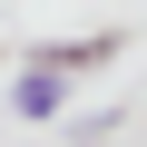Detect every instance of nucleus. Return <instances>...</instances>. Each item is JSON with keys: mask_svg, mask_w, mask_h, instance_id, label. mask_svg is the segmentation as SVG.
<instances>
[{"mask_svg": "<svg viewBox=\"0 0 147 147\" xmlns=\"http://www.w3.org/2000/svg\"><path fill=\"white\" fill-rule=\"evenodd\" d=\"M30 59H49L59 79H88V69H108V59H127V30H88V39H39Z\"/></svg>", "mask_w": 147, "mask_h": 147, "instance_id": "f257e3e1", "label": "nucleus"}, {"mask_svg": "<svg viewBox=\"0 0 147 147\" xmlns=\"http://www.w3.org/2000/svg\"><path fill=\"white\" fill-rule=\"evenodd\" d=\"M59 108H69V79H59L49 59H30L20 79H10V118H30V127H49Z\"/></svg>", "mask_w": 147, "mask_h": 147, "instance_id": "f03ea898", "label": "nucleus"}]
</instances>
